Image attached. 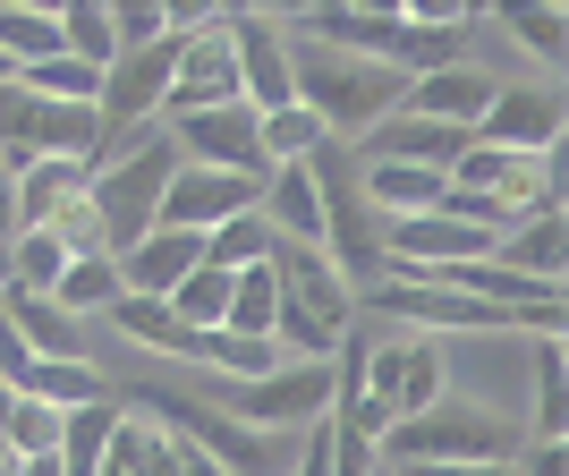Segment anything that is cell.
<instances>
[{
  "label": "cell",
  "instance_id": "obj_1",
  "mask_svg": "<svg viewBox=\"0 0 569 476\" xmlns=\"http://www.w3.org/2000/svg\"><path fill=\"white\" fill-rule=\"evenodd\" d=\"M519 459V426L476 400H433L417 417H391V434L375 443V468H510Z\"/></svg>",
  "mask_w": 569,
  "mask_h": 476
},
{
  "label": "cell",
  "instance_id": "obj_2",
  "mask_svg": "<svg viewBox=\"0 0 569 476\" xmlns=\"http://www.w3.org/2000/svg\"><path fill=\"white\" fill-rule=\"evenodd\" d=\"M289 95L323 119V137H366L375 119L400 111L408 77L382 69V60H349V51H323V43H298L289 51Z\"/></svg>",
  "mask_w": 569,
  "mask_h": 476
},
{
  "label": "cell",
  "instance_id": "obj_3",
  "mask_svg": "<svg viewBox=\"0 0 569 476\" xmlns=\"http://www.w3.org/2000/svg\"><path fill=\"white\" fill-rule=\"evenodd\" d=\"M119 408H137V417H162L170 443H188V452L221 459L230 476H289V434H256L221 417L213 400H188V391H162V383H137V391H111Z\"/></svg>",
  "mask_w": 569,
  "mask_h": 476
},
{
  "label": "cell",
  "instance_id": "obj_4",
  "mask_svg": "<svg viewBox=\"0 0 569 476\" xmlns=\"http://www.w3.org/2000/svg\"><path fill=\"white\" fill-rule=\"evenodd\" d=\"M307 179H315V214H323V247H332V272L357 289H375L382 281V214L366 205V188H357V153L340 137H323L307 153Z\"/></svg>",
  "mask_w": 569,
  "mask_h": 476
},
{
  "label": "cell",
  "instance_id": "obj_5",
  "mask_svg": "<svg viewBox=\"0 0 569 476\" xmlns=\"http://www.w3.org/2000/svg\"><path fill=\"white\" fill-rule=\"evenodd\" d=\"M170 170H179V145H170V128H162L153 145H137L128 162L86 170V205H94V221H102V256H128V247H137V238L162 221Z\"/></svg>",
  "mask_w": 569,
  "mask_h": 476
},
{
  "label": "cell",
  "instance_id": "obj_6",
  "mask_svg": "<svg viewBox=\"0 0 569 476\" xmlns=\"http://www.w3.org/2000/svg\"><path fill=\"white\" fill-rule=\"evenodd\" d=\"M221 417L256 434H289V426H315L323 408H332V366H272L256 383H221Z\"/></svg>",
  "mask_w": 569,
  "mask_h": 476
},
{
  "label": "cell",
  "instance_id": "obj_7",
  "mask_svg": "<svg viewBox=\"0 0 569 476\" xmlns=\"http://www.w3.org/2000/svg\"><path fill=\"white\" fill-rule=\"evenodd\" d=\"M357 391L391 417H417V408L442 400V349L433 340H382V349H357Z\"/></svg>",
  "mask_w": 569,
  "mask_h": 476
},
{
  "label": "cell",
  "instance_id": "obj_8",
  "mask_svg": "<svg viewBox=\"0 0 569 476\" xmlns=\"http://www.w3.org/2000/svg\"><path fill=\"white\" fill-rule=\"evenodd\" d=\"M263 205V179H238V170H204V162H179L170 170V188H162V221L153 230H221V221L238 214H256Z\"/></svg>",
  "mask_w": 569,
  "mask_h": 476
},
{
  "label": "cell",
  "instance_id": "obj_9",
  "mask_svg": "<svg viewBox=\"0 0 569 476\" xmlns=\"http://www.w3.org/2000/svg\"><path fill=\"white\" fill-rule=\"evenodd\" d=\"M179 162H204V170H238V179H263V137H256V111L247 102H221V111H188V119H162Z\"/></svg>",
  "mask_w": 569,
  "mask_h": 476
},
{
  "label": "cell",
  "instance_id": "obj_10",
  "mask_svg": "<svg viewBox=\"0 0 569 476\" xmlns=\"http://www.w3.org/2000/svg\"><path fill=\"white\" fill-rule=\"evenodd\" d=\"M298 43H323V51H349V60L400 69L408 18H400V0H375V9H307V18H298Z\"/></svg>",
  "mask_w": 569,
  "mask_h": 476
},
{
  "label": "cell",
  "instance_id": "obj_11",
  "mask_svg": "<svg viewBox=\"0 0 569 476\" xmlns=\"http://www.w3.org/2000/svg\"><path fill=\"white\" fill-rule=\"evenodd\" d=\"M561 137V86H493L485 119H476V145H501V153H545Z\"/></svg>",
  "mask_w": 569,
  "mask_h": 476
},
{
  "label": "cell",
  "instance_id": "obj_12",
  "mask_svg": "<svg viewBox=\"0 0 569 476\" xmlns=\"http://www.w3.org/2000/svg\"><path fill=\"white\" fill-rule=\"evenodd\" d=\"M476 145V128H442V119H417V111H391L366 128V145H349L357 162H417V170H442L451 179V162Z\"/></svg>",
  "mask_w": 569,
  "mask_h": 476
},
{
  "label": "cell",
  "instance_id": "obj_13",
  "mask_svg": "<svg viewBox=\"0 0 569 476\" xmlns=\"http://www.w3.org/2000/svg\"><path fill=\"white\" fill-rule=\"evenodd\" d=\"M230 51H238V102L247 111H289V34L272 18H230Z\"/></svg>",
  "mask_w": 569,
  "mask_h": 476
},
{
  "label": "cell",
  "instance_id": "obj_14",
  "mask_svg": "<svg viewBox=\"0 0 569 476\" xmlns=\"http://www.w3.org/2000/svg\"><path fill=\"white\" fill-rule=\"evenodd\" d=\"M272 281H281V298L289 307H307L323 333H349V315H357V298H349V281H340L332 264H323V247H289V238H272Z\"/></svg>",
  "mask_w": 569,
  "mask_h": 476
},
{
  "label": "cell",
  "instance_id": "obj_15",
  "mask_svg": "<svg viewBox=\"0 0 569 476\" xmlns=\"http://www.w3.org/2000/svg\"><path fill=\"white\" fill-rule=\"evenodd\" d=\"M451 188H476V196H501L510 214H536L552 196L545 179V153H501V145H468L451 162Z\"/></svg>",
  "mask_w": 569,
  "mask_h": 476
},
{
  "label": "cell",
  "instance_id": "obj_16",
  "mask_svg": "<svg viewBox=\"0 0 569 476\" xmlns=\"http://www.w3.org/2000/svg\"><path fill=\"white\" fill-rule=\"evenodd\" d=\"M493 264L519 272V281H536V289H561V272H569V214L545 196L510 238H493Z\"/></svg>",
  "mask_w": 569,
  "mask_h": 476
},
{
  "label": "cell",
  "instance_id": "obj_17",
  "mask_svg": "<svg viewBox=\"0 0 569 476\" xmlns=\"http://www.w3.org/2000/svg\"><path fill=\"white\" fill-rule=\"evenodd\" d=\"M111 264H119V289H128V298H170V289L204 264V238L196 230H144L137 247L111 256Z\"/></svg>",
  "mask_w": 569,
  "mask_h": 476
},
{
  "label": "cell",
  "instance_id": "obj_18",
  "mask_svg": "<svg viewBox=\"0 0 569 476\" xmlns=\"http://www.w3.org/2000/svg\"><path fill=\"white\" fill-rule=\"evenodd\" d=\"M493 86L501 77H485V69H433V77H408V95H400V111H417V119H442V128H476L485 119V102H493Z\"/></svg>",
  "mask_w": 569,
  "mask_h": 476
},
{
  "label": "cell",
  "instance_id": "obj_19",
  "mask_svg": "<svg viewBox=\"0 0 569 476\" xmlns=\"http://www.w3.org/2000/svg\"><path fill=\"white\" fill-rule=\"evenodd\" d=\"M357 188H366V205H375L382 221H400V214H433L442 205V170H417V162H357Z\"/></svg>",
  "mask_w": 569,
  "mask_h": 476
},
{
  "label": "cell",
  "instance_id": "obj_20",
  "mask_svg": "<svg viewBox=\"0 0 569 476\" xmlns=\"http://www.w3.org/2000/svg\"><path fill=\"white\" fill-rule=\"evenodd\" d=\"M18 400H43V408H86V400H111L94 357H34L18 383Z\"/></svg>",
  "mask_w": 569,
  "mask_h": 476
},
{
  "label": "cell",
  "instance_id": "obj_21",
  "mask_svg": "<svg viewBox=\"0 0 569 476\" xmlns=\"http://www.w3.org/2000/svg\"><path fill=\"white\" fill-rule=\"evenodd\" d=\"M119 417L128 408L119 400H86V408H60V476H94L102 468V452H111V434H119Z\"/></svg>",
  "mask_w": 569,
  "mask_h": 476
},
{
  "label": "cell",
  "instance_id": "obj_22",
  "mask_svg": "<svg viewBox=\"0 0 569 476\" xmlns=\"http://www.w3.org/2000/svg\"><path fill=\"white\" fill-rule=\"evenodd\" d=\"M0 307H9V324H18V340L34 357H86V324L60 315L51 298H18V289H0Z\"/></svg>",
  "mask_w": 569,
  "mask_h": 476
},
{
  "label": "cell",
  "instance_id": "obj_23",
  "mask_svg": "<svg viewBox=\"0 0 569 476\" xmlns=\"http://www.w3.org/2000/svg\"><path fill=\"white\" fill-rule=\"evenodd\" d=\"M77 196H86V162H34V170H18V230H51L60 205H77Z\"/></svg>",
  "mask_w": 569,
  "mask_h": 476
},
{
  "label": "cell",
  "instance_id": "obj_24",
  "mask_svg": "<svg viewBox=\"0 0 569 476\" xmlns=\"http://www.w3.org/2000/svg\"><path fill=\"white\" fill-rule=\"evenodd\" d=\"M119 298H128V289H119V264L111 256H69V272L51 281V307L77 315V324H86V315H111Z\"/></svg>",
  "mask_w": 569,
  "mask_h": 476
},
{
  "label": "cell",
  "instance_id": "obj_25",
  "mask_svg": "<svg viewBox=\"0 0 569 476\" xmlns=\"http://www.w3.org/2000/svg\"><path fill=\"white\" fill-rule=\"evenodd\" d=\"M272 315H281V281H272V264H247V272H230V315H221V333H238V340H272Z\"/></svg>",
  "mask_w": 569,
  "mask_h": 476
},
{
  "label": "cell",
  "instance_id": "obj_26",
  "mask_svg": "<svg viewBox=\"0 0 569 476\" xmlns=\"http://www.w3.org/2000/svg\"><path fill=\"white\" fill-rule=\"evenodd\" d=\"M60 272H69V247H60L51 230H18L9 238V289H18V298H51Z\"/></svg>",
  "mask_w": 569,
  "mask_h": 476
},
{
  "label": "cell",
  "instance_id": "obj_27",
  "mask_svg": "<svg viewBox=\"0 0 569 476\" xmlns=\"http://www.w3.org/2000/svg\"><path fill=\"white\" fill-rule=\"evenodd\" d=\"M51 18H60V51H69V60H86V69H111V60H119L111 9H94V0H60Z\"/></svg>",
  "mask_w": 569,
  "mask_h": 476
},
{
  "label": "cell",
  "instance_id": "obj_28",
  "mask_svg": "<svg viewBox=\"0 0 569 476\" xmlns=\"http://www.w3.org/2000/svg\"><path fill=\"white\" fill-rule=\"evenodd\" d=\"M0 60H9V69L60 60V18H51V9H0Z\"/></svg>",
  "mask_w": 569,
  "mask_h": 476
},
{
  "label": "cell",
  "instance_id": "obj_29",
  "mask_svg": "<svg viewBox=\"0 0 569 476\" xmlns=\"http://www.w3.org/2000/svg\"><path fill=\"white\" fill-rule=\"evenodd\" d=\"M162 307L179 315L188 333H221V315H230V272H213V264H196V272H188L179 289H170Z\"/></svg>",
  "mask_w": 569,
  "mask_h": 476
},
{
  "label": "cell",
  "instance_id": "obj_30",
  "mask_svg": "<svg viewBox=\"0 0 569 476\" xmlns=\"http://www.w3.org/2000/svg\"><path fill=\"white\" fill-rule=\"evenodd\" d=\"M0 452H9V459H43V452H60V408L18 400V391H9V417H0Z\"/></svg>",
  "mask_w": 569,
  "mask_h": 476
},
{
  "label": "cell",
  "instance_id": "obj_31",
  "mask_svg": "<svg viewBox=\"0 0 569 476\" xmlns=\"http://www.w3.org/2000/svg\"><path fill=\"white\" fill-rule=\"evenodd\" d=\"M256 137H263V162H307L315 145H323V119H315L307 102H289V111L256 119Z\"/></svg>",
  "mask_w": 569,
  "mask_h": 476
},
{
  "label": "cell",
  "instance_id": "obj_32",
  "mask_svg": "<svg viewBox=\"0 0 569 476\" xmlns=\"http://www.w3.org/2000/svg\"><path fill=\"white\" fill-rule=\"evenodd\" d=\"M263 256H272L263 214H238V221H221V230H204V264H213V272H247V264H263Z\"/></svg>",
  "mask_w": 569,
  "mask_h": 476
},
{
  "label": "cell",
  "instance_id": "obj_33",
  "mask_svg": "<svg viewBox=\"0 0 569 476\" xmlns=\"http://www.w3.org/2000/svg\"><path fill=\"white\" fill-rule=\"evenodd\" d=\"M569 434V383H561V340H536V443Z\"/></svg>",
  "mask_w": 569,
  "mask_h": 476
},
{
  "label": "cell",
  "instance_id": "obj_34",
  "mask_svg": "<svg viewBox=\"0 0 569 476\" xmlns=\"http://www.w3.org/2000/svg\"><path fill=\"white\" fill-rule=\"evenodd\" d=\"M501 26H510L527 51H545V60H561V51H569V18H561V9H545V0H527V9H501Z\"/></svg>",
  "mask_w": 569,
  "mask_h": 476
},
{
  "label": "cell",
  "instance_id": "obj_35",
  "mask_svg": "<svg viewBox=\"0 0 569 476\" xmlns=\"http://www.w3.org/2000/svg\"><path fill=\"white\" fill-rule=\"evenodd\" d=\"M170 34V9H153V0H119L111 9V43L119 51H144V43H162Z\"/></svg>",
  "mask_w": 569,
  "mask_h": 476
},
{
  "label": "cell",
  "instance_id": "obj_36",
  "mask_svg": "<svg viewBox=\"0 0 569 476\" xmlns=\"http://www.w3.org/2000/svg\"><path fill=\"white\" fill-rule=\"evenodd\" d=\"M51 238L69 247V256H102V221H94V205L77 196V205H60V221H51Z\"/></svg>",
  "mask_w": 569,
  "mask_h": 476
},
{
  "label": "cell",
  "instance_id": "obj_37",
  "mask_svg": "<svg viewBox=\"0 0 569 476\" xmlns=\"http://www.w3.org/2000/svg\"><path fill=\"white\" fill-rule=\"evenodd\" d=\"M26 366H34V349L18 340V324H9V307H0V391H18Z\"/></svg>",
  "mask_w": 569,
  "mask_h": 476
},
{
  "label": "cell",
  "instance_id": "obj_38",
  "mask_svg": "<svg viewBox=\"0 0 569 476\" xmlns=\"http://www.w3.org/2000/svg\"><path fill=\"white\" fill-rule=\"evenodd\" d=\"M9 238H18V170L0 162V247H9Z\"/></svg>",
  "mask_w": 569,
  "mask_h": 476
},
{
  "label": "cell",
  "instance_id": "obj_39",
  "mask_svg": "<svg viewBox=\"0 0 569 476\" xmlns=\"http://www.w3.org/2000/svg\"><path fill=\"white\" fill-rule=\"evenodd\" d=\"M527 476H569L561 443H527Z\"/></svg>",
  "mask_w": 569,
  "mask_h": 476
},
{
  "label": "cell",
  "instance_id": "obj_40",
  "mask_svg": "<svg viewBox=\"0 0 569 476\" xmlns=\"http://www.w3.org/2000/svg\"><path fill=\"white\" fill-rule=\"evenodd\" d=\"M179 476H230V468H221V459H204V452H188V443H179Z\"/></svg>",
  "mask_w": 569,
  "mask_h": 476
},
{
  "label": "cell",
  "instance_id": "obj_41",
  "mask_svg": "<svg viewBox=\"0 0 569 476\" xmlns=\"http://www.w3.org/2000/svg\"><path fill=\"white\" fill-rule=\"evenodd\" d=\"M18 476H60V459H51V452L43 459H18Z\"/></svg>",
  "mask_w": 569,
  "mask_h": 476
},
{
  "label": "cell",
  "instance_id": "obj_42",
  "mask_svg": "<svg viewBox=\"0 0 569 476\" xmlns=\"http://www.w3.org/2000/svg\"><path fill=\"white\" fill-rule=\"evenodd\" d=\"M0 289H9V247H0Z\"/></svg>",
  "mask_w": 569,
  "mask_h": 476
},
{
  "label": "cell",
  "instance_id": "obj_43",
  "mask_svg": "<svg viewBox=\"0 0 569 476\" xmlns=\"http://www.w3.org/2000/svg\"><path fill=\"white\" fill-rule=\"evenodd\" d=\"M9 77H18V69H9V60H0V86H9Z\"/></svg>",
  "mask_w": 569,
  "mask_h": 476
},
{
  "label": "cell",
  "instance_id": "obj_44",
  "mask_svg": "<svg viewBox=\"0 0 569 476\" xmlns=\"http://www.w3.org/2000/svg\"><path fill=\"white\" fill-rule=\"evenodd\" d=\"M0 417H9V391H0Z\"/></svg>",
  "mask_w": 569,
  "mask_h": 476
},
{
  "label": "cell",
  "instance_id": "obj_45",
  "mask_svg": "<svg viewBox=\"0 0 569 476\" xmlns=\"http://www.w3.org/2000/svg\"><path fill=\"white\" fill-rule=\"evenodd\" d=\"M94 476H119V468H94Z\"/></svg>",
  "mask_w": 569,
  "mask_h": 476
}]
</instances>
